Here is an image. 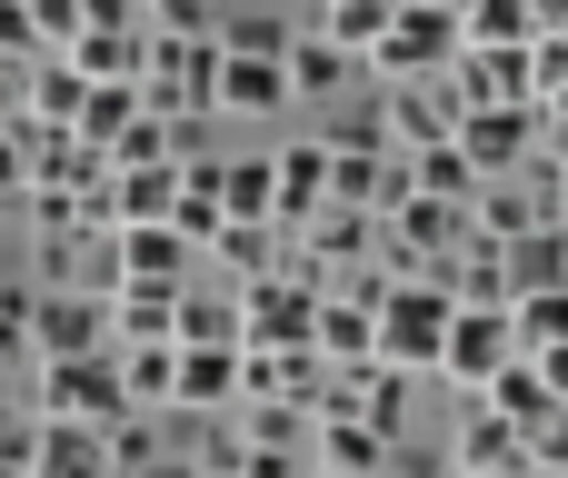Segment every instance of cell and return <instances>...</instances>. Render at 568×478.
Segmentation results:
<instances>
[{
    "label": "cell",
    "mask_w": 568,
    "mask_h": 478,
    "mask_svg": "<svg viewBox=\"0 0 568 478\" xmlns=\"http://www.w3.org/2000/svg\"><path fill=\"white\" fill-rule=\"evenodd\" d=\"M509 359H519L509 309H449V339H439V369H429V379H449L459 399H479V389H489Z\"/></svg>",
    "instance_id": "52a82bcc"
},
{
    "label": "cell",
    "mask_w": 568,
    "mask_h": 478,
    "mask_svg": "<svg viewBox=\"0 0 568 478\" xmlns=\"http://www.w3.org/2000/svg\"><path fill=\"white\" fill-rule=\"evenodd\" d=\"M230 429H240L250 449H310V409H300V399H240Z\"/></svg>",
    "instance_id": "d4e9b609"
},
{
    "label": "cell",
    "mask_w": 568,
    "mask_h": 478,
    "mask_svg": "<svg viewBox=\"0 0 568 478\" xmlns=\"http://www.w3.org/2000/svg\"><path fill=\"white\" fill-rule=\"evenodd\" d=\"M409 190H439V200H459V210H469L479 170H469V150H459V140H439V150H409Z\"/></svg>",
    "instance_id": "f1b7e54d"
},
{
    "label": "cell",
    "mask_w": 568,
    "mask_h": 478,
    "mask_svg": "<svg viewBox=\"0 0 568 478\" xmlns=\"http://www.w3.org/2000/svg\"><path fill=\"white\" fill-rule=\"evenodd\" d=\"M110 349V299L100 289H40L30 299V359H80Z\"/></svg>",
    "instance_id": "30bf717a"
},
{
    "label": "cell",
    "mask_w": 568,
    "mask_h": 478,
    "mask_svg": "<svg viewBox=\"0 0 568 478\" xmlns=\"http://www.w3.org/2000/svg\"><path fill=\"white\" fill-rule=\"evenodd\" d=\"M150 30H210V0H140Z\"/></svg>",
    "instance_id": "8d00e7d4"
},
{
    "label": "cell",
    "mask_w": 568,
    "mask_h": 478,
    "mask_svg": "<svg viewBox=\"0 0 568 478\" xmlns=\"http://www.w3.org/2000/svg\"><path fill=\"white\" fill-rule=\"evenodd\" d=\"M140 110H150V100H140V80H90V90H80V120H70V130H80L90 150H110V140H120Z\"/></svg>",
    "instance_id": "603a6c76"
},
{
    "label": "cell",
    "mask_w": 568,
    "mask_h": 478,
    "mask_svg": "<svg viewBox=\"0 0 568 478\" xmlns=\"http://www.w3.org/2000/svg\"><path fill=\"white\" fill-rule=\"evenodd\" d=\"M210 110H230V120H270V110H290V50H240V40H220Z\"/></svg>",
    "instance_id": "9c48e42d"
},
{
    "label": "cell",
    "mask_w": 568,
    "mask_h": 478,
    "mask_svg": "<svg viewBox=\"0 0 568 478\" xmlns=\"http://www.w3.org/2000/svg\"><path fill=\"white\" fill-rule=\"evenodd\" d=\"M50 40H40V20H30V0H0V70L10 60H40Z\"/></svg>",
    "instance_id": "d590c367"
},
{
    "label": "cell",
    "mask_w": 568,
    "mask_h": 478,
    "mask_svg": "<svg viewBox=\"0 0 568 478\" xmlns=\"http://www.w3.org/2000/svg\"><path fill=\"white\" fill-rule=\"evenodd\" d=\"M100 439H110V478H130L140 459H160V409H130V419H110Z\"/></svg>",
    "instance_id": "1f68e13d"
},
{
    "label": "cell",
    "mask_w": 568,
    "mask_h": 478,
    "mask_svg": "<svg viewBox=\"0 0 568 478\" xmlns=\"http://www.w3.org/2000/svg\"><path fill=\"white\" fill-rule=\"evenodd\" d=\"M389 10H399V0H320V30H329L339 50H359V60H369V40L389 30Z\"/></svg>",
    "instance_id": "4dcf8cb0"
},
{
    "label": "cell",
    "mask_w": 568,
    "mask_h": 478,
    "mask_svg": "<svg viewBox=\"0 0 568 478\" xmlns=\"http://www.w3.org/2000/svg\"><path fill=\"white\" fill-rule=\"evenodd\" d=\"M459 469H529V429L519 419H499L489 399H469L459 409V449H449Z\"/></svg>",
    "instance_id": "d6986e66"
},
{
    "label": "cell",
    "mask_w": 568,
    "mask_h": 478,
    "mask_svg": "<svg viewBox=\"0 0 568 478\" xmlns=\"http://www.w3.org/2000/svg\"><path fill=\"white\" fill-rule=\"evenodd\" d=\"M449 279H379V359L429 379L439 369V339H449Z\"/></svg>",
    "instance_id": "7a4b0ae2"
},
{
    "label": "cell",
    "mask_w": 568,
    "mask_h": 478,
    "mask_svg": "<svg viewBox=\"0 0 568 478\" xmlns=\"http://www.w3.org/2000/svg\"><path fill=\"white\" fill-rule=\"evenodd\" d=\"M539 379H549V399L568 409V339H559V349H539Z\"/></svg>",
    "instance_id": "60d3db41"
},
{
    "label": "cell",
    "mask_w": 568,
    "mask_h": 478,
    "mask_svg": "<svg viewBox=\"0 0 568 478\" xmlns=\"http://www.w3.org/2000/svg\"><path fill=\"white\" fill-rule=\"evenodd\" d=\"M30 299H40V279H0V369L30 359Z\"/></svg>",
    "instance_id": "e575fe53"
},
{
    "label": "cell",
    "mask_w": 568,
    "mask_h": 478,
    "mask_svg": "<svg viewBox=\"0 0 568 478\" xmlns=\"http://www.w3.org/2000/svg\"><path fill=\"white\" fill-rule=\"evenodd\" d=\"M180 349H240V299H200V289H180V329H170Z\"/></svg>",
    "instance_id": "4316f807"
},
{
    "label": "cell",
    "mask_w": 568,
    "mask_h": 478,
    "mask_svg": "<svg viewBox=\"0 0 568 478\" xmlns=\"http://www.w3.org/2000/svg\"><path fill=\"white\" fill-rule=\"evenodd\" d=\"M0 478H30V419H20V429H0Z\"/></svg>",
    "instance_id": "ab89813d"
},
{
    "label": "cell",
    "mask_w": 568,
    "mask_h": 478,
    "mask_svg": "<svg viewBox=\"0 0 568 478\" xmlns=\"http://www.w3.org/2000/svg\"><path fill=\"white\" fill-rule=\"evenodd\" d=\"M499 269H509V299H519V289H568V220H529V230L499 250Z\"/></svg>",
    "instance_id": "e0dca14e"
},
{
    "label": "cell",
    "mask_w": 568,
    "mask_h": 478,
    "mask_svg": "<svg viewBox=\"0 0 568 478\" xmlns=\"http://www.w3.org/2000/svg\"><path fill=\"white\" fill-rule=\"evenodd\" d=\"M120 379H130V399H140V409H170V389H180V339L120 349Z\"/></svg>",
    "instance_id": "83f0119b"
},
{
    "label": "cell",
    "mask_w": 568,
    "mask_h": 478,
    "mask_svg": "<svg viewBox=\"0 0 568 478\" xmlns=\"http://www.w3.org/2000/svg\"><path fill=\"white\" fill-rule=\"evenodd\" d=\"M210 70H220V20L210 30H150L140 50V100L160 120H210Z\"/></svg>",
    "instance_id": "6da1fadb"
},
{
    "label": "cell",
    "mask_w": 568,
    "mask_h": 478,
    "mask_svg": "<svg viewBox=\"0 0 568 478\" xmlns=\"http://www.w3.org/2000/svg\"><path fill=\"white\" fill-rule=\"evenodd\" d=\"M559 210H568V150H559Z\"/></svg>",
    "instance_id": "ee69618b"
},
{
    "label": "cell",
    "mask_w": 568,
    "mask_h": 478,
    "mask_svg": "<svg viewBox=\"0 0 568 478\" xmlns=\"http://www.w3.org/2000/svg\"><path fill=\"white\" fill-rule=\"evenodd\" d=\"M130 478H200V459H140Z\"/></svg>",
    "instance_id": "b9f144b4"
},
{
    "label": "cell",
    "mask_w": 568,
    "mask_h": 478,
    "mask_svg": "<svg viewBox=\"0 0 568 478\" xmlns=\"http://www.w3.org/2000/svg\"><path fill=\"white\" fill-rule=\"evenodd\" d=\"M210 260H220L230 279H260V269L290 260V230H280V220H220V230H210Z\"/></svg>",
    "instance_id": "44dd1931"
},
{
    "label": "cell",
    "mask_w": 568,
    "mask_h": 478,
    "mask_svg": "<svg viewBox=\"0 0 568 478\" xmlns=\"http://www.w3.org/2000/svg\"><path fill=\"white\" fill-rule=\"evenodd\" d=\"M320 329V279H300L290 260L240 279V349H310Z\"/></svg>",
    "instance_id": "277c9868"
},
{
    "label": "cell",
    "mask_w": 568,
    "mask_h": 478,
    "mask_svg": "<svg viewBox=\"0 0 568 478\" xmlns=\"http://www.w3.org/2000/svg\"><path fill=\"white\" fill-rule=\"evenodd\" d=\"M509 339H519L529 359L559 349V339H568V289H519V299H509Z\"/></svg>",
    "instance_id": "484cf974"
},
{
    "label": "cell",
    "mask_w": 568,
    "mask_h": 478,
    "mask_svg": "<svg viewBox=\"0 0 568 478\" xmlns=\"http://www.w3.org/2000/svg\"><path fill=\"white\" fill-rule=\"evenodd\" d=\"M190 240L170 230V220H120L110 230V279H170V289H190Z\"/></svg>",
    "instance_id": "7c38bea8"
},
{
    "label": "cell",
    "mask_w": 568,
    "mask_h": 478,
    "mask_svg": "<svg viewBox=\"0 0 568 478\" xmlns=\"http://www.w3.org/2000/svg\"><path fill=\"white\" fill-rule=\"evenodd\" d=\"M459 40L519 50V40H539V10H529V0H469V10H459Z\"/></svg>",
    "instance_id": "f546056e"
},
{
    "label": "cell",
    "mask_w": 568,
    "mask_h": 478,
    "mask_svg": "<svg viewBox=\"0 0 568 478\" xmlns=\"http://www.w3.org/2000/svg\"><path fill=\"white\" fill-rule=\"evenodd\" d=\"M479 399H489V409H499V419H519V429H539V419H549V409H559V399H549V379H539V359H529V349H519V359H509V369H499V379H489V389H479Z\"/></svg>",
    "instance_id": "cb8c5ba5"
},
{
    "label": "cell",
    "mask_w": 568,
    "mask_h": 478,
    "mask_svg": "<svg viewBox=\"0 0 568 478\" xmlns=\"http://www.w3.org/2000/svg\"><path fill=\"white\" fill-rule=\"evenodd\" d=\"M100 299H110V349H150V339L180 329V289L170 279H110Z\"/></svg>",
    "instance_id": "4fadbf2b"
},
{
    "label": "cell",
    "mask_w": 568,
    "mask_h": 478,
    "mask_svg": "<svg viewBox=\"0 0 568 478\" xmlns=\"http://www.w3.org/2000/svg\"><path fill=\"white\" fill-rule=\"evenodd\" d=\"M379 120H389L399 150H439V140L459 130V90H449V70H439V80H389Z\"/></svg>",
    "instance_id": "8fae6325"
},
{
    "label": "cell",
    "mask_w": 568,
    "mask_h": 478,
    "mask_svg": "<svg viewBox=\"0 0 568 478\" xmlns=\"http://www.w3.org/2000/svg\"><path fill=\"white\" fill-rule=\"evenodd\" d=\"M429 10H449V20H459V10H469V0H429Z\"/></svg>",
    "instance_id": "bcb514c9"
},
{
    "label": "cell",
    "mask_w": 568,
    "mask_h": 478,
    "mask_svg": "<svg viewBox=\"0 0 568 478\" xmlns=\"http://www.w3.org/2000/svg\"><path fill=\"white\" fill-rule=\"evenodd\" d=\"M30 478H110V439L80 419H30Z\"/></svg>",
    "instance_id": "2e32d148"
},
{
    "label": "cell",
    "mask_w": 568,
    "mask_h": 478,
    "mask_svg": "<svg viewBox=\"0 0 568 478\" xmlns=\"http://www.w3.org/2000/svg\"><path fill=\"white\" fill-rule=\"evenodd\" d=\"M30 20H40V40H50V50H60V40H70V30H80V0H30Z\"/></svg>",
    "instance_id": "74e56055"
},
{
    "label": "cell",
    "mask_w": 568,
    "mask_h": 478,
    "mask_svg": "<svg viewBox=\"0 0 568 478\" xmlns=\"http://www.w3.org/2000/svg\"><path fill=\"white\" fill-rule=\"evenodd\" d=\"M459 478H519V469H459Z\"/></svg>",
    "instance_id": "7bdbcfd3"
},
{
    "label": "cell",
    "mask_w": 568,
    "mask_h": 478,
    "mask_svg": "<svg viewBox=\"0 0 568 478\" xmlns=\"http://www.w3.org/2000/svg\"><path fill=\"white\" fill-rule=\"evenodd\" d=\"M180 170H190V160H120V170H110V230H120V220H170Z\"/></svg>",
    "instance_id": "ac0fdd59"
},
{
    "label": "cell",
    "mask_w": 568,
    "mask_h": 478,
    "mask_svg": "<svg viewBox=\"0 0 568 478\" xmlns=\"http://www.w3.org/2000/svg\"><path fill=\"white\" fill-rule=\"evenodd\" d=\"M320 200H329V150H320V140L270 150V220H280V230H300Z\"/></svg>",
    "instance_id": "9a60e30c"
},
{
    "label": "cell",
    "mask_w": 568,
    "mask_h": 478,
    "mask_svg": "<svg viewBox=\"0 0 568 478\" xmlns=\"http://www.w3.org/2000/svg\"><path fill=\"white\" fill-rule=\"evenodd\" d=\"M0 120H10V70H0Z\"/></svg>",
    "instance_id": "7dc6e473"
},
{
    "label": "cell",
    "mask_w": 568,
    "mask_h": 478,
    "mask_svg": "<svg viewBox=\"0 0 568 478\" xmlns=\"http://www.w3.org/2000/svg\"><path fill=\"white\" fill-rule=\"evenodd\" d=\"M220 200L230 220H270V160H220Z\"/></svg>",
    "instance_id": "836d02e7"
},
{
    "label": "cell",
    "mask_w": 568,
    "mask_h": 478,
    "mask_svg": "<svg viewBox=\"0 0 568 478\" xmlns=\"http://www.w3.org/2000/svg\"><path fill=\"white\" fill-rule=\"evenodd\" d=\"M310 478H369V469H310Z\"/></svg>",
    "instance_id": "f6af8a7d"
},
{
    "label": "cell",
    "mask_w": 568,
    "mask_h": 478,
    "mask_svg": "<svg viewBox=\"0 0 568 478\" xmlns=\"http://www.w3.org/2000/svg\"><path fill=\"white\" fill-rule=\"evenodd\" d=\"M359 70V50H339L329 30H290V100H329Z\"/></svg>",
    "instance_id": "7402d4cb"
},
{
    "label": "cell",
    "mask_w": 568,
    "mask_h": 478,
    "mask_svg": "<svg viewBox=\"0 0 568 478\" xmlns=\"http://www.w3.org/2000/svg\"><path fill=\"white\" fill-rule=\"evenodd\" d=\"M130 379H120V349H80V359H40V399L30 419H80V429H110L130 419Z\"/></svg>",
    "instance_id": "3957f363"
},
{
    "label": "cell",
    "mask_w": 568,
    "mask_h": 478,
    "mask_svg": "<svg viewBox=\"0 0 568 478\" xmlns=\"http://www.w3.org/2000/svg\"><path fill=\"white\" fill-rule=\"evenodd\" d=\"M449 140L469 150V170H479V180L529 170V160H539V100H489V110H459V130H449Z\"/></svg>",
    "instance_id": "ba28073f"
},
{
    "label": "cell",
    "mask_w": 568,
    "mask_h": 478,
    "mask_svg": "<svg viewBox=\"0 0 568 478\" xmlns=\"http://www.w3.org/2000/svg\"><path fill=\"white\" fill-rule=\"evenodd\" d=\"M529 100H539V110L568 100V30H539V40H529Z\"/></svg>",
    "instance_id": "d6a6232c"
},
{
    "label": "cell",
    "mask_w": 568,
    "mask_h": 478,
    "mask_svg": "<svg viewBox=\"0 0 568 478\" xmlns=\"http://www.w3.org/2000/svg\"><path fill=\"white\" fill-rule=\"evenodd\" d=\"M379 478H459V459H419V449H389Z\"/></svg>",
    "instance_id": "f35d334b"
},
{
    "label": "cell",
    "mask_w": 568,
    "mask_h": 478,
    "mask_svg": "<svg viewBox=\"0 0 568 478\" xmlns=\"http://www.w3.org/2000/svg\"><path fill=\"white\" fill-rule=\"evenodd\" d=\"M379 260V210H349V200H320L300 230H290V269L300 279H339V269H369Z\"/></svg>",
    "instance_id": "5b68a950"
},
{
    "label": "cell",
    "mask_w": 568,
    "mask_h": 478,
    "mask_svg": "<svg viewBox=\"0 0 568 478\" xmlns=\"http://www.w3.org/2000/svg\"><path fill=\"white\" fill-rule=\"evenodd\" d=\"M449 60H459V20H449V10H429V0H399V10H389V30L369 40L379 90H389V80H439Z\"/></svg>",
    "instance_id": "8992f818"
},
{
    "label": "cell",
    "mask_w": 568,
    "mask_h": 478,
    "mask_svg": "<svg viewBox=\"0 0 568 478\" xmlns=\"http://www.w3.org/2000/svg\"><path fill=\"white\" fill-rule=\"evenodd\" d=\"M170 409H210V419H230V409H240V349H180V389H170Z\"/></svg>",
    "instance_id": "ffe728a7"
},
{
    "label": "cell",
    "mask_w": 568,
    "mask_h": 478,
    "mask_svg": "<svg viewBox=\"0 0 568 478\" xmlns=\"http://www.w3.org/2000/svg\"><path fill=\"white\" fill-rule=\"evenodd\" d=\"M80 90H90L80 60H70V50H40V60L20 70V90H10V110L40 120V130H70V120H80Z\"/></svg>",
    "instance_id": "5bb4252c"
}]
</instances>
